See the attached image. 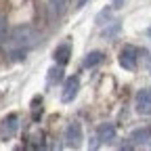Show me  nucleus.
Instances as JSON below:
<instances>
[{"mask_svg": "<svg viewBox=\"0 0 151 151\" xmlns=\"http://www.w3.org/2000/svg\"><path fill=\"white\" fill-rule=\"evenodd\" d=\"M38 32L29 25H21V27H17L13 29L11 34V40H9V52L13 59H23L25 52L29 48H34L38 44Z\"/></svg>", "mask_w": 151, "mask_h": 151, "instance_id": "f257e3e1", "label": "nucleus"}, {"mask_svg": "<svg viewBox=\"0 0 151 151\" xmlns=\"http://www.w3.org/2000/svg\"><path fill=\"white\" fill-rule=\"evenodd\" d=\"M82 139H84V132H82V124L80 122H69L67 124V128H65V132H63V141H65V147H80V143H82Z\"/></svg>", "mask_w": 151, "mask_h": 151, "instance_id": "f03ea898", "label": "nucleus"}, {"mask_svg": "<svg viewBox=\"0 0 151 151\" xmlns=\"http://www.w3.org/2000/svg\"><path fill=\"white\" fill-rule=\"evenodd\" d=\"M19 130V116L17 113H9L0 122V139L2 141H11Z\"/></svg>", "mask_w": 151, "mask_h": 151, "instance_id": "7ed1b4c3", "label": "nucleus"}, {"mask_svg": "<svg viewBox=\"0 0 151 151\" xmlns=\"http://www.w3.org/2000/svg\"><path fill=\"white\" fill-rule=\"evenodd\" d=\"M120 65L126 69V71H134L137 69V61H139V55H137V48L126 44L122 50H120V57H118Z\"/></svg>", "mask_w": 151, "mask_h": 151, "instance_id": "20e7f679", "label": "nucleus"}, {"mask_svg": "<svg viewBox=\"0 0 151 151\" xmlns=\"http://www.w3.org/2000/svg\"><path fill=\"white\" fill-rule=\"evenodd\" d=\"M78 92H80V78H78V76H71V78H67L65 84H63L61 101L63 103H71L76 97H78Z\"/></svg>", "mask_w": 151, "mask_h": 151, "instance_id": "39448f33", "label": "nucleus"}, {"mask_svg": "<svg viewBox=\"0 0 151 151\" xmlns=\"http://www.w3.org/2000/svg\"><path fill=\"white\" fill-rule=\"evenodd\" d=\"M97 143H94V147H99V145H105V143H111V141H116V126L113 124H99L97 128Z\"/></svg>", "mask_w": 151, "mask_h": 151, "instance_id": "423d86ee", "label": "nucleus"}, {"mask_svg": "<svg viewBox=\"0 0 151 151\" xmlns=\"http://www.w3.org/2000/svg\"><path fill=\"white\" fill-rule=\"evenodd\" d=\"M137 111L141 116L151 113V88H143L137 92Z\"/></svg>", "mask_w": 151, "mask_h": 151, "instance_id": "0eeeda50", "label": "nucleus"}, {"mask_svg": "<svg viewBox=\"0 0 151 151\" xmlns=\"http://www.w3.org/2000/svg\"><path fill=\"white\" fill-rule=\"evenodd\" d=\"M67 11V0H48V19L59 21Z\"/></svg>", "mask_w": 151, "mask_h": 151, "instance_id": "6e6552de", "label": "nucleus"}, {"mask_svg": "<svg viewBox=\"0 0 151 151\" xmlns=\"http://www.w3.org/2000/svg\"><path fill=\"white\" fill-rule=\"evenodd\" d=\"M151 139V128L149 126H141V128H134L130 132V141L132 145H143Z\"/></svg>", "mask_w": 151, "mask_h": 151, "instance_id": "1a4fd4ad", "label": "nucleus"}, {"mask_svg": "<svg viewBox=\"0 0 151 151\" xmlns=\"http://www.w3.org/2000/svg\"><path fill=\"white\" fill-rule=\"evenodd\" d=\"M52 57H55V61L59 63V65H67L69 63V57H71V46L69 44H59V46L55 48Z\"/></svg>", "mask_w": 151, "mask_h": 151, "instance_id": "9d476101", "label": "nucleus"}, {"mask_svg": "<svg viewBox=\"0 0 151 151\" xmlns=\"http://www.w3.org/2000/svg\"><path fill=\"white\" fill-rule=\"evenodd\" d=\"M103 61H105V52H101V50H92V52H88V55L84 57V67H86V69L97 67V65H101Z\"/></svg>", "mask_w": 151, "mask_h": 151, "instance_id": "9b49d317", "label": "nucleus"}, {"mask_svg": "<svg viewBox=\"0 0 151 151\" xmlns=\"http://www.w3.org/2000/svg\"><path fill=\"white\" fill-rule=\"evenodd\" d=\"M44 101H42V97L40 94H36V97L32 99V120L34 122H40V118H42V113H44Z\"/></svg>", "mask_w": 151, "mask_h": 151, "instance_id": "f8f14e48", "label": "nucleus"}, {"mask_svg": "<svg viewBox=\"0 0 151 151\" xmlns=\"http://www.w3.org/2000/svg\"><path fill=\"white\" fill-rule=\"evenodd\" d=\"M63 80V65H57L48 71V86L57 84V82H61Z\"/></svg>", "mask_w": 151, "mask_h": 151, "instance_id": "ddd939ff", "label": "nucleus"}, {"mask_svg": "<svg viewBox=\"0 0 151 151\" xmlns=\"http://www.w3.org/2000/svg\"><path fill=\"white\" fill-rule=\"evenodd\" d=\"M137 55H139V57H141V59H143V63H145V65H147V69L151 71V55H149V52H147L145 48H141V50H137Z\"/></svg>", "mask_w": 151, "mask_h": 151, "instance_id": "4468645a", "label": "nucleus"}, {"mask_svg": "<svg viewBox=\"0 0 151 151\" xmlns=\"http://www.w3.org/2000/svg\"><path fill=\"white\" fill-rule=\"evenodd\" d=\"M4 38H6V25H4L2 19H0V42H4Z\"/></svg>", "mask_w": 151, "mask_h": 151, "instance_id": "2eb2a0df", "label": "nucleus"}, {"mask_svg": "<svg viewBox=\"0 0 151 151\" xmlns=\"http://www.w3.org/2000/svg\"><path fill=\"white\" fill-rule=\"evenodd\" d=\"M124 6V0H113V9H122Z\"/></svg>", "mask_w": 151, "mask_h": 151, "instance_id": "dca6fc26", "label": "nucleus"}]
</instances>
